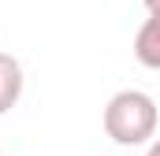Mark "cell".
I'll return each mask as SVG.
<instances>
[{
  "label": "cell",
  "mask_w": 160,
  "mask_h": 156,
  "mask_svg": "<svg viewBox=\"0 0 160 156\" xmlns=\"http://www.w3.org/2000/svg\"><path fill=\"white\" fill-rule=\"evenodd\" d=\"M104 134L116 145H145L157 138V100L142 89H119L104 104Z\"/></svg>",
  "instance_id": "1"
},
{
  "label": "cell",
  "mask_w": 160,
  "mask_h": 156,
  "mask_svg": "<svg viewBox=\"0 0 160 156\" xmlns=\"http://www.w3.org/2000/svg\"><path fill=\"white\" fill-rule=\"evenodd\" d=\"M134 56L142 67L160 71V11H149V19L134 34Z\"/></svg>",
  "instance_id": "2"
},
{
  "label": "cell",
  "mask_w": 160,
  "mask_h": 156,
  "mask_svg": "<svg viewBox=\"0 0 160 156\" xmlns=\"http://www.w3.org/2000/svg\"><path fill=\"white\" fill-rule=\"evenodd\" d=\"M22 63L15 60V56H8V52H0V115L4 112H11L15 104H19V97H22Z\"/></svg>",
  "instance_id": "3"
},
{
  "label": "cell",
  "mask_w": 160,
  "mask_h": 156,
  "mask_svg": "<svg viewBox=\"0 0 160 156\" xmlns=\"http://www.w3.org/2000/svg\"><path fill=\"white\" fill-rule=\"evenodd\" d=\"M145 156H160V138H153V141H149V153Z\"/></svg>",
  "instance_id": "4"
},
{
  "label": "cell",
  "mask_w": 160,
  "mask_h": 156,
  "mask_svg": "<svg viewBox=\"0 0 160 156\" xmlns=\"http://www.w3.org/2000/svg\"><path fill=\"white\" fill-rule=\"evenodd\" d=\"M145 7L149 11H160V0H145Z\"/></svg>",
  "instance_id": "5"
}]
</instances>
